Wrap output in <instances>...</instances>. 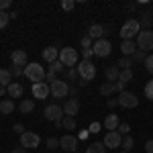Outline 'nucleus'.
<instances>
[{"label":"nucleus","mask_w":153,"mask_h":153,"mask_svg":"<svg viewBox=\"0 0 153 153\" xmlns=\"http://www.w3.org/2000/svg\"><path fill=\"white\" fill-rule=\"evenodd\" d=\"M45 76H47V71L43 70V65H39V63H27L25 65V78L31 80L33 84L45 82Z\"/></svg>","instance_id":"1"},{"label":"nucleus","mask_w":153,"mask_h":153,"mask_svg":"<svg viewBox=\"0 0 153 153\" xmlns=\"http://www.w3.org/2000/svg\"><path fill=\"white\" fill-rule=\"evenodd\" d=\"M137 33H141V25H139L137 19H129L127 23L120 27V37H123L125 41H131Z\"/></svg>","instance_id":"2"},{"label":"nucleus","mask_w":153,"mask_h":153,"mask_svg":"<svg viewBox=\"0 0 153 153\" xmlns=\"http://www.w3.org/2000/svg\"><path fill=\"white\" fill-rule=\"evenodd\" d=\"M137 49H141L145 53L153 49V31L151 29H143L141 33L137 35Z\"/></svg>","instance_id":"3"},{"label":"nucleus","mask_w":153,"mask_h":153,"mask_svg":"<svg viewBox=\"0 0 153 153\" xmlns=\"http://www.w3.org/2000/svg\"><path fill=\"white\" fill-rule=\"evenodd\" d=\"M78 76H80V80H86V82H90V80H94L96 76V68L92 61H80L78 63Z\"/></svg>","instance_id":"4"},{"label":"nucleus","mask_w":153,"mask_h":153,"mask_svg":"<svg viewBox=\"0 0 153 153\" xmlns=\"http://www.w3.org/2000/svg\"><path fill=\"white\" fill-rule=\"evenodd\" d=\"M43 114H45V118L47 120H51V123H61L63 120V106L59 104H49L45 106V110H43Z\"/></svg>","instance_id":"5"},{"label":"nucleus","mask_w":153,"mask_h":153,"mask_svg":"<svg viewBox=\"0 0 153 153\" xmlns=\"http://www.w3.org/2000/svg\"><path fill=\"white\" fill-rule=\"evenodd\" d=\"M59 61H61L63 65H68V68L76 65V63H78V51H76L74 47L59 49Z\"/></svg>","instance_id":"6"},{"label":"nucleus","mask_w":153,"mask_h":153,"mask_svg":"<svg viewBox=\"0 0 153 153\" xmlns=\"http://www.w3.org/2000/svg\"><path fill=\"white\" fill-rule=\"evenodd\" d=\"M92 51H94L96 57H108L112 53V45L108 39H98L94 45H92Z\"/></svg>","instance_id":"7"},{"label":"nucleus","mask_w":153,"mask_h":153,"mask_svg":"<svg viewBox=\"0 0 153 153\" xmlns=\"http://www.w3.org/2000/svg\"><path fill=\"white\" fill-rule=\"evenodd\" d=\"M117 102L123 108H135V106H139V98L135 92H129V90H125V92H120V96L117 98Z\"/></svg>","instance_id":"8"},{"label":"nucleus","mask_w":153,"mask_h":153,"mask_svg":"<svg viewBox=\"0 0 153 153\" xmlns=\"http://www.w3.org/2000/svg\"><path fill=\"white\" fill-rule=\"evenodd\" d=\"M39 143H41V139H39V135L33 133V131H25L23 135H21V145H23L25 149H37Z\"/></svg>","instance_id":"9"},{"label":"nucleus","mask_w":153,"mask_h":153,"mask_svg":"<svg viewBox=\"0 0 153 153\" xmlns=\"http://www.w3.org/2000/svg\"><path fill=\"white\" fill-rule=\"evenodd\" d=\"M49 90H51V94L55 96V98H63V96L70 94V86L63 80H55L53 84H49Z\"/></svg>","instance_id":"10"},{"label":"nucleus","mask_w":153,"mask_h":153,"mask_svg":"<svg viewBox=\"0 0 153 153\" xmlns=\"http://www.w3.org/2000/svg\"><path fill=\"white\" fill-rule=\"evenodd\" d=\"M120 143H123V135L118 131H108L104 135V147L106 149H117V147H120Z\"/></svg>","instance_id":"11"},{"label":"nucleus","mask_w":153,"mask_h":153,"mask_svg":"<svg viewBox=\"0 0 153 153\" xmlns=\"http://www.w3.org/2000/svg\"><path fill=\"white\" fill-rule=\"evenodd\" d=\"M59 147H61L63 151H68V153H74L78 149V139H76L74 135H63V137L59 139Z\"/></svg>","instance_id":"12"},{"label":"nucleus","mask_w":153,"mask_h":153,"mask_svg":"<svg viewBox=\"0 0 153 153\" xmlns=\"http://www.w3.org/2000/svg\"><path fill=\"white\" fill-rule=\"evenodd\" d=\"M80 112V100L78 98H68V102L63 104V114L65 117H76Z\"/></svg>","instance_id":"13"},{"label":"nucleus","mask_w":153,"mask_h":153,"mask_svg":"<svg viewBox=\"0 0 153 153\" xmlns=\"http://www.w3.org/2000/svg\"><path fill=\"white\" fill-rule=\"evenodd\" d=\"M49 94H51V90H49V84H47V82L33 84V96H35V98H39V100H45Z\"/></svg>","instance_id":"14"},{"label":"nucleus","mask_w":153,"mask_h":153,"mask_svg":"<svg viewBox=\"0 0 153 153\" xmlns=\"http://www.w3.org/2000/svg\"><path fill=\"white\" fill-rule=\"evenodd\" d=\"M41 57L45 59L47 63H53V61H57V59H59V49L55 47V45H49V47H45V49H43Z\"/></svg>","instance_id":"15"},{"label":"nucleus","mask_w":153,"mask_h":153,"mask_svg":"<svg viewBox=\"0 0 153 153\" xmlns=\"http://www.w3.org/2000/svg\"><path fill=\"white\" fill-rule=\"evenodd\" d=\"M10 59H12V65H27V51L25 49H16V51H12V55H10Z\"/></svg>","instance_id":"16"},{"label":"nucleus","mask_w":153,"mask_h":153,"mask_svg":"<svg viewBox=\"0 0 153 153\" xmlns=\"http://www.w3.org/2000/svg\"><path fill=\"white\" fill-rule=\"evenodd\" d=\"M104 35H106V29L102 27V25H92L90 29H88V37L90 39H104Z\"/></svg>","instance_id":"17"},{"label":"nucleus","mask_w":153,"mask_h":153,"mask_svg":"<svg viewBox=\"0 0 153 153\" xmlns=\"http://www.w3.org/2000/svg\"><path fill=\"white\" fill-rule=\"evenodd\" d=\"M120 51L125 53V57H133L135 51H137V43H133V41H123V43H120Z\"/></svg>","instance_id":"18"},{"label":"nucleus","mask_w":153,"mask_h":153,"mask_svg":"<svg viewBox=\"0 0 153 153\" xmlns=\"http://www.w3.org/2000/svg\"><path fill=\"white\" fill-rule=\"evenodd\" d=\"M118 125H120V120H118L117 114H108V117L104 118V129L106 131H117Z\"/></svg>","instance_id":"19"},{"label":"nucleus","mask_w":153,"mask_h":153,"mask_svg":"<svg viewBox=\"0 0 153 153\" xmlns=\"http://www.w3.org/2000/svg\"><path fill=\"white\" fill-rule=\"evenodd\" d=\"M6 92H8V96H10V98H21L25 90H23V86H21L19 82H12L10 86L6 88Z\"/></svg>","instance_id":"20"},{"label":"nucleus","mask_w":153,"mask_h":153,"mask_svg":"<svg viewBox=\"0 0 153 153\" xmlns=\"http://www.w3.org/2000/svg\"><path fill=\"white\" fill-rule=\"evenodd\" d=\"M19 110H21L23 114H29V112H33V110H35V100H31V98H25V100H21V104H19Z\"/></svg>","instance_id":"21"},{"label":"nucleus","mask_w":153,"mask_h":153,"mask_svg":"<svg viewBox=\"0 0 153 153\" xmlns=\"http://www.w3.org/2000/svg\"><path fill=\"white\" fill-rule=\"evenodd\" d=\"M118 78H120V70H118V65H110L108 70H106V80L110 84L118 82Z\"/></svg>","instance_id":"22"},{"label":"nucleus","mask_w":153,"mask_h":153,"mask_svg":"<svg viewBox=\"0 0 153 153\" xmlns=\"http://www.w3.org/2000/svg\"><path fill=\"white\" fill-rule=\"evenodd\" d=\"M10 80H12V74H10V70H0V86L8 88V86L12 84Z\"/></svg>","instance_id":"23"},{"label":"nucleus","mask_w":153,"mask_h":153,"mask_svg":"<svg viewBox=\"0 0 153 153\" xmlns=\"http://www.w3.org/2000/svg\"><path fill=\"white\" fill-rule=\"evenodd\" d=\"M12 110H14V102L12 100H2L0 102V112L2 114H10Z\"/></svg>","instance_id":"24"},{"label":"nucleus","mask_w":153,"mask_h":153,"mask_svg":"<svg viewBox=\"0 0 153 153\" xmlns=\"http://www.w3.org/2000/svg\"><path fill=\"white\" fill-rule=\"evenodd\" d=\"M86 153H106V147L104 143H92V145H88Z\"/></svg>","instance_id":"25"},{"label":"nucleus","mask_w":153,"mask_h":153,"mask_svg":"<svg viewBox=\"0 0 153 153\" xmlns=\"http://www.w3.org/2000/svg\"><path fill=\"white\" fill-rule=\"evenodd\" d=\"M100 94H102V96H112V94H114V84L104 82L102 86H100Z\"/></svg>","instance_id":"26"},{"label":"nucleus","mask_w":153,"mask_h":153,"mask_svg":"<svg viewBox=\"0 0 153 153\" xmlns=\"http://www.w3.org/2000/svg\"><path fill=\"white\" fill-rule=\"evenodd\" d=\"M61 127H63L65 131H74V129H76V118H74V117H63Z\"/></svg>","instance_id":"27"},{"label":"nucleus","mask_w":153,"mask_h":153,"mask_svg":"<svg viewBox=\"0 0 153 153\" xmlns=\"http://www.w3.org/2000/svg\"><path fill=\"white\" fill-rule=\"evenodd\" d=\"M49 71L51 74H59V71H65V65L61 63V61H53V63H49Z\"/></svg>","instance_id":"28"},{"label":"nucleus","mask_w":153,"mask_h":153,"mask_svg":"<svg viewBox=\"0 0 153 153\" xmlns=\"http://www.w3.org/2000/svg\"><path fill=\"white\" fill-rule=\"evenodd\" d=\"M135 61H133V57H123L120 61H118V70H131V65H133Z\"/></svg>","instance_id":"29"},{"label":"nucleus","mask_w":153,"mask_h":153,"mask_svg":"<svg viewBox=\"0 0 153 153\" xmlns=\"http://www.w3.org/2000/svg\"><path fill=\"white\" fill-rule=\"evenodd\" d=\"M133 145H135V141H133V137H129V135H127V137L123 139V143H120V147H123V151H127V153H129L131 149H133Z\"/></svg>","instance_id":"30"},{"label":"nucleus","mask_w":153,"mask_h":153,"mask_svg":"<svg viewBox=\"0 0 153 153\" xmlns=\"http://www.w3.org/2000/svg\"><path fill=\"white\" fill-rule=\"evenodd\" d=\"M133 80V71L131 70H120V78H118V82H123V84H127Z\"/></svg>","instance_id":"31"},{"label":"nucleus","mask_w":153,"mask_h":153,"mask_svg":"<svg viewBox=\"0 0 153 153\" xmlns=\"http://www.w3.org/2000/svg\"><path fill=\"white\" fill-rule=\"evenodd\" d=\"M141 16H143V19L139 21V25L145 27V29H149V27H151V14H149V12H143Z\"/></svg>","instance_id":"32"},{"label":"nucleus","mask_w":153,"mask_h":153,"mask_svg":"<svg viewBox=\"0 0 153 153\" xmlns=\"http://www.w3.org/2000/svg\"><path fill=\"white\" fill-rule=\"evenodd\" d=\"M10 74H12V78H21V76H25V68H21V65H10Z\"/></svg>","instance_id":"33"},{"label":"nucleus","mask_w":153,"mask_h":153,"mask_svg":"<svg viewBox=\"0 0 153 153\" xmlns=\"http://www.w3.org/2000/svg\"><path fill=\"white\" fill-rule=\"evenodd\" d=\"M118 133H120V135H125V137H127V135H129L131 133V125L129 123H120V125H118Z\"/></svg>","instance_id":"34"},{"label":"nucleus","mask_w":153,"mask_h":153,"mask_svg":"<svg viewBox=\"0 0 153 153\" xmlns=\"http://www.w3.org/2000/svg\"><path fill=\"white\" fill-rule=\"evenodd\" d=\"M10 23V16H8V12H0V29H4L6 25Z\"/></svg>","instance_id":"35"},{"label":"nucleus","mask_w":153,"mask_h":153,"mask_svg":"<svg viewBox=\"0 0 153 153\" xmlns=\"http://www.w3.org/2000/svg\"><path fill=\"white\" fill-rule=\"evenodd\" d=\"M145 59H147V53L141 51V49H137V51H135V55H133V61H145Z\"/></svg>","instance_id":"36"},{"label":"nucleus","mask_w":153,"mask_h":153,"mask_svg":"<svg viewBox=\"0 0 153 153\" xmlns=\"http://www.w3.org/2000/svg\"><path fill=\"white\" fill-rule=\"evenodd\" d=\"M145 96L153 102V80H151V82H147V86H145Z\"/></svg>","instance_id":"37"},{"label":"nucleus","mask_w":153,"mask_h":153,"mask_svg":"<svg viewBox=\"0 0 153 153\" xmlns=\"http://www.w3.org/2000/svg\"><path fill=\"white\" fill-rule=\"evenodd\" d=\"M65 78L74 82V80L78 78V70H74V68H68V70H65Z\"/></svg>","instance_id":"38"},{"label":"nucleus","mask_w":153,"mask_h":153,"mask_svg":"<svg viewBox=\"0 0 153 153\" xmlns=\"http://www.w3.org/2000/svg\"><path fill=\"white\" fill-rule=\"evenodd\" d=\"M57 147H59V139L49 137V139H47V149H57Z\"/></svg>","instance_id":"39"},{"label":"nucleus","mask_w":153,"mask_h":153,"mask_svg":"<svg viewBox=\"0 0 153 153\" xmlns=\"http://www.w3.org/2000/svg\"><path fill=\"white\" fill-rule=\"evenodd\" d=\"M74 6H76L74 0H63V2H61V8H63V10H74Z\"/></svg>","instance_id":"40"},{"label":"nucleus","mask_w":153,"mask_h":153,"mask_svg":"<svg viewBox=\"0 0 153 153\" xmlns=\"http://www.w3.org/2000/svg\"><path fill=\"white\" fill-rule=\"evenodd\" d=\"M145 70L149 71V74H153V55H147V59H145Z\"/></svg>","instance_id":"41"},{"label":"nucleus","mask_w":153,"mask_h":153,"mask_svg":"<svg viewBox=\"0 0 153 153\" xmlns=\"http://www.w3.org/2000/svg\"><path fill=\"white\" fill-rule=\"evenodd\" d=\"M82 49H92V39L86 35V37H82Z\"/></svg>","instance_id":"42"},{"label":"nucleus","mask_w":153,"mask_h":153,"mask_svg":"<svg viewBox=\"0 0 153 153\" xmlns=\"http://www.w3.org/2000/svg\"><path fill=\"white\" fill-rule=\"evenodd\" d=\"M82 55H84V59H86V61H90V57L94 55V51H92V49H82Z\"/></svg>","instance_id":"43"},{"label":"nucleus","mask_w":153,"mask_h":153,"mask_svg":"<svg viewBox=\"0 0 153 153\" xmlns=\"http://www.w3.org/2000/svg\"><path fill=\"white\" fill-rule=\"evenodd\" d=\"M8 6H10V0H0V12H6Z\"/></svg>","instance_id":"44"},{"label":"nucleus","mask_w":153,"mask_h":153,"mask_svg":"<svg viewBox=\"0 0 153 153\" xmlns=\"http://www.w3.org/2000/svg\"><path fill=\"white\" fill-rule=\"evenodd\" d=\"M55 80H57V78H55V74H51V71H47V76H45V82L53 84V82H55Z\"/></svg>","instance_id":"45"},{"label":"nucleus","mask_w":153,"mask_h":153,"mask_svg":"<svg viewBox=\"0 0 153 153\" xmlns=\"http://www.w3.org/2000/svg\"><path fill=\"white\" fill-rule=\"evenodd\" d=\"M12 129H14V133H19V135H23V133H25V127L21 125V123H16V125H14Z\"/></svg>","instance_id":"46"},{"label":"nucleus","mask_w":153,"mask_h":153,"mask_svg":"<svg viewBox=\"0 0 153 153\" xmlns=\"http://www.w3.org/2000/svg\"><path fill=\"white\" fill-rule=\"evenodd\" d=\"M114 92H125V84L123 82H114Z\"/></svg>","instance_id":"47"},{"label":"nucleus","mask_w":153,"mask_h":153,"mask_svg":"<svg viewBox=\"0 0 153 153\" xmlns=\"http://www.w3.org/2000/svg\"><path fill=\"white\" fill-rule=\"evenodd\" d=\"M145 151H147V153H153V139L145 143Z\"/></svg>","instance_id":"48"},{"label":"nucleus","mask_w":153,"mask_h":153,"mask_svg":"<svg viewBox=\"0 0 153 153\" xmlns=\"http://www.w3.org/2000/svg\"><path fill=\"white\" fill-rule=\"evenodd\" d=\"M10 153H27V149H25L23 145H19V147H14V149H12Z\"/></svg>","instance_id":"49"},{"label":"nucleus","mask_w":153,"mask_h":153,"mask_svg":"<svg viewBox=\"0 0 153 153\" xmlns=\"http://www.w3.org/2000/svg\"><path fill=\"white\" fill-rule=\"evenodd\" d=\"M78 94V86H71L70 88V96H76Z\"/></svg>","instance_id":"50"},{"label":"nucleus","mask_w":153,"mask_h":153,"mask_svg":"<svg viewBox=\"0 0 153 153\" xmlns=\"http://www.w3.org/2000/svg\"><path fill=\"white\" fill-rule=\"evenodd\" d=\"M98 129H100V125L96 123V125H92V131H90V133H98Z\"/></svg>","instance_id":"51"},{"label":"nucleus","mask_w":153,"mask_h":153,"mask_svg":"<svg viewBox=\"0 0 153 153\" xmlns=\"http://www.w3.org/2000/svg\"><path fill=\"white\" fill-rule=\"evenodd\" d=\"M117 104H118V102L114 100V98H110V100H108V106H117Z\"/></svg>","instance_id":"52"},{"label":"nucleus","mask_w":153,"mask_h":153,"mask_svg":"<svg viewBox=\"0 0 153 153\" xmlns=\"http://www.w3.org/2000/svg\"><path fill=\"white\" fill-rule=\"evenodd\" d=\"M4 92H6V88H4V86H0V96H4Z\"/></svg>","instance_id":"53"},{"label":"nucleus","mask_w":153,"mask_h":153,"mask_svg":"<svg viewBox=\"0 0 153 153\" xmlns=\"http://www.w3.org/2000/svg\"><path fill=\"white\" fill-rule=\"evenodd\" d=\"M120 153H127V151H120Z\"/></svg>","instance_id":"54"},{"label":"nucleus","mask_w":153,"mask_h":153,"mask_svg":"<svg viewBox=\"0 0 153 153\" xmlns=\"http://www.w3.org/2000/svg\"><path fill=\"white\" fill-rule=\"evenodd\" d=\"M74 153H78V151H74Z\"/></svg>","instance_id":"55"}]
</instances>
